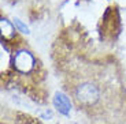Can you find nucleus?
I'll return each mask as SVG.
<instances>
[{
  "label": "nucleus",
  "instance_id": "nucleus-1",
  "mask_svg": "<svg viewBox=\"0 0 126 124\" xmlns=\"http://www.w3.org/2000/svg\"><path fill=\"white\" fill-rule=\"evenodd\" d=\"M99 97H100V91L97 86L91 82H84L78 85L76 89V98L82 105H93L94 102H97Z\"/></svg>",
  "mask_w": 126,
  "mask_h": 124
},
{
  "label": "nucleus",
  "instance_id": "nucleus-5",
  "mask_svg": "<svg viewBox=\"0 0 126 124\" xmlns=\"http://www.w3.org/2000/svg\"><path fill=\"white\" fill-rule=\"evenodd\" d=\"M14 25L16 26V29H18L19 31H22V33H25V34H28V33H29V27L25 25V23H22L18 18L14 19Z\"/></svg>",
  "mask_w": 126,
  "mask_h": 124
},
{
  "label": "nucleus",
  "instance_id": "nucleus-4",
  "mask_svg": "<svg viewBox=\"0 0 126 124\" xmlns=\"http://www.w3.org/2000/svg\"><path fill=\"white\" fill-rule=\"evenodd\" d=\"M1 30H3L4 37H11L14 34V27L7 19H1Z\"/></svg>",
  "mask_w": 126,
  "mask_h": 124
},
{
  "label": "nucleus",
  "instance_id": "nucleus-3",
  "mask_svg": "<svg viewBox=\"0 0 126 124\" xmlns=\"http://www.w3.org/2000/svg\"><path fill=\"white\" fill-rule=\"evenodd\" d=\"M54 105H55V108H56L60 113H63V115H69V113H70L71 104H70L69 98H67L63 93H59V91H58V93L55 94V97H54Z\"/></svg>",
  "mask_w": 126,
  "mask_h": 124
},
{
  "label": "nucleus",
  "instance_id": "nucleus-2",
  "mask_svg": "<svg viewBox=\"0 0 126 124\" xmlns=\"http://www.w3.org/2000/svg\"><path fill=\"white\" fill-rule=\"evenodd\" d=\"M13 63H14V67L19 72L26 74V72H30L33 70V67H34V57H33V55L29 50L22 49L15 53Z\"/></svg>",
  "mask_w": 126,
  "mask_h": 124
}]
</instances>
